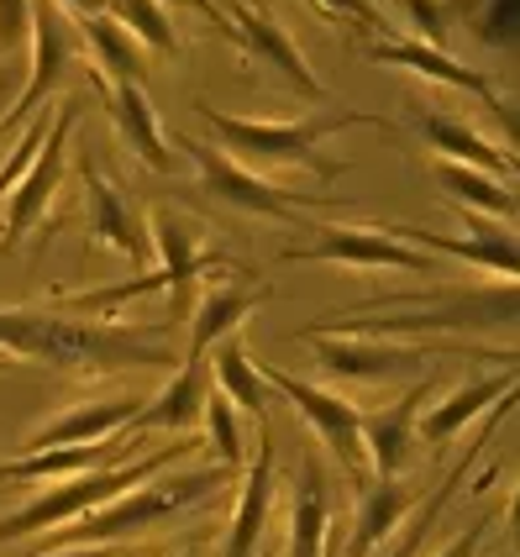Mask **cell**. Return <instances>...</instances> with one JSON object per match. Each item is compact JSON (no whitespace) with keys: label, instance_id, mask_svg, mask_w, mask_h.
Masks as SVG:
<instances>
[{"label":"cell","instance_id":"obj_25","mask_svg":"<svg viewBox=\"0 0 520 557\" xmlns=\"http://www.w3.org/2000/svg\"><path fill=\"white\" fill-rule=\"evenodd\" d=\"M263 300H269V295H263L258 284H247V274L211 284V289L200 295L195 315H189V358H206L215 342L232 337V332H237V326H243V321L263 306Z\"/></svg>","mask_w":520,"mask_h":557},{"label":"cell","instance_id":"obj_11","mask_svg":"<svg viewBox=\"0 0 520 557\" xmlns=\"http://www.w3.org/2000/svg\"><path fill=\"white\" fill-rule=\"evenodd\" d=\"M153 252L163 258V278H169V289H174V315H169V321H179L184 310H189V289L211 274V269L243 274L226 252L206 243V226L195 216H184V211H174V206H158L153 211Z\"/></svg>","mask_w":520,"mask_h":557},{"label":"cell","instance_id":"obj_13","mask_svg":"<svg viewBox=\"0 0 520 557\" xmlns=\"http://www.w3.org/2000/svg\"><path fill=\"white\" fill-rule=\"evenodd\" d=\"M274 421H258V453L247 458L243 473V495H237V510L226 521V536H221V553L215 557H258L263 553V531H269V510H274Z\"/></svg>","mask_w":520,"mask_h":557},{"label":"cell","instance_id":"obj_19","mask_svg":"<svg viewBox=\"0 0 520 557\" xmlns=\"http://www.w3.org/2000/svg\"><path fill=\"white\" fill-rule=\"evenodd\" d=\"M226 16H232V27H237V37L247 42V53H252V59L274 63L278 74H284V79H289L295 90L306 95V100H321V95H326V85H321V79L310 74L306 53L295 48V37L278 27V22L269 16V11H263V5H252V0H232V11H226Z\"/></svg>","mask_w":520,"mask_h":557},{"label":"cell","instance_id":"obj_33","mask_svg":"<svg viewBox=\"0 0 520 557\" xmlns=\"http://www.w3.org/2000/svg\"><path fill=\"white\" fill-rule=\"evenodd\" d=\"M516 27H520V0H484V11H479V42L516 48Z\"/></svg>","mask_w":520,"mask_h":557},{"label":"cell","instance_id":"obj_14","mask_svg":"<svg viewBox=\"0 0 520 557\" xmlns=\"http://www.w3.org/2000/svg\"><path fill=\"white\" fill-rule=\"evenodd\" d=\"M79 180H85V200H90V232L95 243H106V248L126 252L143 274H148V263H153V237H148V216L132 206V195H126L111 174H100L90 158L79 163Z\"/></svg>","mask_w":520,"mask_h":557},{"label":"cell","instance_id":"obj_15","mask_svg":"<svg viewBox=\"0 0 520 557\" xmlns=\"http://www.w3.org/2000/svg\"><path fill=\"white\" fill-rule=\"evenodd\" d=\"M431 400V379H421L416 389H405L395 405H384V410H363V421H358V432H363V453H368V468H373V479H399L410 458H416V416L426 410Z\"/></svg>","mask_w":520,"mask_h":557},{"label":"cell","instance_id":"obj_39","mask_svg":"<svg viewBox=\"0 0 520 557\" xmlns=\"http://www.w3.org/2000/svg\"><path fill=\"white\" fill-rule=\"evenodd\" d=\"M37 557H126L122 547H111V542H79V547H48V553Z\"/></svg>","mask_w":520,"mask_h":557},{"label":"cell","instance_id":"obj_45","mask_svg":"<svg viewBox=\"0 0 520 557\" xmlns=\"http://www.w3.org/2000/svg\"><path fill=\"white\" fill-rule=\"evenodd\" d=\"M0 495H5V490H0Z\"/></svg>","mask_w":520,"mask_h":557},{"label":"cell","instance_id":"obj_17","mask_svg":"<svg viewBox=\"0 0 520 557\" xmlns=\"http://www.w3.org/2000/svg\"><path fill=\"white\" fill-rule=\"evenodd\" d=\"M90 79H95V90L106 95V111H111V122H116V137L126 143V153L137 158V163H148L153 174H174L179 158H174L163 126H158V111H153V100H148V90H143L137 79L106 85L95 69H90Z\"/></svg>","mask_w":520,"mask_h":557},{"label":"cell","instance_id":"obj_22","mask_svg":"<svg viewBox=\"0 0 520 557\" xmlns=\"http://www.w3.org/2000/svg\"><path fill=\"white\" fill-rule=\"evenodd\" d=\"M426 499L421 484H410L405 473L399 479H373L363 484V499H358V521H352V536H347V553L342 557H368L373 547H384L395 527Z\"/></svg>","mask_w":520,"mask_h":557},{"label":"cell","instance_id":"obj_30","mask_svg":"<svg viewBox=\"0 0 520 557\" xmlns=\"http://www.w3.org/2000/svg\"><path fill=\"white\" fill-rule=\"evenodd\" d=\"M431 169H436V180L447 185V195L462 200L468 211L499 216V221L516 216V189L505 185V180H494V174H484V169H468V163H447V158H436Z\"/></svg>","mask_w":520,"mask_h":557},{"label":"cell","instance_id":"obj_42","mask_svg":"<svg viewBox=\"0 0 520 557\" xmlns=\"http://www.w3.org/2000/svg\"><path fill=\"white\" fill-rule=\"evenodd\" d=\"M179 557H206V547H184Z\"/></svg>","mask_w":520,"mask_h":557},{"label":"cell","instance_id":"obj_23","mask_svg":"<svg viewBox=\"0 0 520 557\" xmlns=\"http://www.w3.org/2000/svg\"><path fill=\"white\" fill-rule=\"evenodd\" d=\"M332 542V484L315 453L300 458L295 499H289V553L284 557H326Z\"/></svg>","mask_w":520,"mask_h":557},{"label":"cell","instance_id":"obj_36","mask_svg":"<svg viewBox=\"0 0 520 557\" xmlns=\"http://www.w3.org/2000/svg\"><path fill=\"white\" fill-rule=\"evenodd\" d=\"M27 32H32V0H0V53L22 48Z\"/></svg>","mask_w":520,"mask_h":557},{"label":"cell","instance_id":"obj_40","mask_svg":"<svg viewBox=\"0 0 520 557\" xmlns=\"http://www.w3.org/2000/svg\"><path fill=\"white\" fill-rule=\"evenodd\" d=\"M53 5H63L69 16H95V11H106L111 0H53Z\"/></svg>","mask_w":520,"mask_h":557},{"label":"cell","instance_id":"obj_16","mask_svg":"<svg viewBox=\"0 0 520 557\" xmlns=\"http://www.w3.org/2000/svg\"><path fill=\"white\" fill-rule=\"evenodd\" d=\"M462 221H468L473 237H436V232H426V226H405V221H384V226L395 232L399 243L431 252V258H462V263H473V269H490V274H499V278H516V269H520L516 237H510L505 226L484 221L479 211H462Z\"/></svg>","mask_w":520,"mask_h":557},{"label":"cell","instance_id":"obj_5","mask_svg":"<svg viewBox=\"0 0 520 557\" xmlns=\"http://www.w3.org/2000/svg\"><path fill=\"white\" fill-rule=\"evenodd\" d=\"M306 347H315V363L347 379V384H384L399 373H426L436 358H484V363H505L516 369V347H462V342L442 337H358V332H300Z\"/></svg>","mask_w":520,"mask_h":557},{"label":"cell","instance_id":"obj_26","mask_svg":"<svg viewBox=\"0 0 520 557\" xmlns=\"http://www.w3.org/2000/svg\"><path fill=\"white\" fill-rule=\"evenodd\" d=\"M206 389H211V369H206V358H184L174 379L158 389L153 400H143L137 410V421L126 426V436H143L163 426V432H189L195 421H200V405H206Z\"/></svg>","mask_w":520,"mask_h":557},{"label":"cell","instance_id":"obj_29","mask_svg":"<svg viewBox=\"0 0 520 557\" xmlns=\"http://www.w3.org/2000/svg\"><path fill=\"white\" fill-rule=\"evenodd\" d=\"M74 32H79V42L90 48L95 59V74L106 79V85H126V79H143V69H148V48L132 37V32L111 16V11H95V16H74Z\"/></svg>","mask_w":520,"mask_h":557},{"label":"cell","instance_id":"obj_43","mask_svg":"<svg viewBox=\"0 0 520 557\" xmlns=\"http://www.w3.org/2000/svg\"><path fill=\"white\" fill-rule=\"evenodd\" d=\"M306 5H310V11H321V5H315V0H306ZM321 16H326V11H321ZM326 22H332V16H326Z\"/></svg>","mask_w":520,"mask_h":557},{"label":"cell","instance_id":"obj_32","mask_svg":"<svg viewBox=\"0 0 520 557\" xmlns=\"http://www.w3.org/2000/svg\"><path fill=\"white\" fill-rule=\"evenodd\" d=\"M200 421H206V436H211V458L226 468H243L247 463V447H243V421L226 395L206 389V405H200Z\"/></svg>","mask_w":520,"mask_h":557},{"label":"cell","instance_id":"obj_2","mask_svg":"<svg viewBox=\"0 0 520 557\" xmlns=\"http://www.w3.org/2000/svg\"><path fill=\"white\" fill-rule=\"evenodd\" d=\"M195 111L232 148V158L258 169V174L263 169H306V174H321V180H337V174H347V163L321 153V137H337L347 126L395 132V122L379 116V111H315V116H295V122H278V116L258 122V116H226L221 106L200 100V95H195Z\"/></svg>","mask_w":520,"mask_h":557},{"label":"cell","instance_id":"obj_41","mask_svg":"<svg viewBox=\"0 0 520 557\" xmlns=\"http://www.w3.org/2000/svg\"><path fill=\"white\" fill-rule=\"evenodd\" d=\"M16 74H22L16 63H5V69H0V111L11 106V90H16Z\"/></svg>","mask_w":520,"mask_h":557},{"label":"cell","instance_id":"obj_44","mask_svg":"<svg viewBox=\"0 0 520 557\" xmlns=\"http://www.w3.org/2000/svg\"><path fill=\"white\" fill-rule=\"evenodd\" d=\"M0 373H5V363H0Z\"/></svg>","mask_w":520,"mask_h":557},{"label":"cell","instance_id":"obj_4","mask_svg":"<svg viewBox=\"0 0 520 557\" xmlns=\"http://www.w3.org/2000/svg\"><path fill=\"white\" fill-rule=\"evenodd\" d=\"M179 458H184V442H174V447H158L148 458H126V463H116V468H90V473L59 479V484H37V495H32L27 505H16V510L0 521V547H11V542H22V536H37V531L69 527V521L90 516L100 505L122 499L126 490L148 484L153 473L174 468Z\"/></svg>","mask_w":520,"mask_h":557},{"label":"cell","instance_id":"obj_1","mask_svg":"<svg viewBox=\"0 0 520 557\" xmlns=\"http://www.w3.org/2000/svg\"><path fill=\"white\" fill-rule=\"evenodd\" d=\"M169 326H132V321H90L74 310H11L0 306V352L27 358L42 369L69 373H122V369H179V358L169 352Z\"/></svg>","mask_w":520,"mask_h":557},{"label":"cell","instance_id":"obj_7","mask_svg":"<svg viewBox=\"0 0 520 557\" xmlns=\"http://www.w3.org/2000/svg\"><path fill=\"white\" fill-rule=\"evenodd\" d=\"M184 153L200 169V189L211 200H221V206H232V211H247V216H274L289 221V226H306L315 216V206L337 200V195H300V189L274 185L269 174L247 169V163H237L232 153H221V148L200 143V137H184Z\"/></svg>","mask_w":520,"mask_h":557},{"label":"cell","instance_id":"obj_6","mask_svg":"<svg viewBox=\"0 0 520 557\" xmlns=\"http://www.w3.org/2000/svg\"><path fill=\"white\" fill-rule=\"evenodd\" d=\"M237 473L243 468H195V473H179V479H148V484H137V490H126L122 499H111V505H100L90 516H79V521H69L59 527L63 536H53L48 547H79V542H116V536H137V531H153L163 527L169 516H179L189 505H200V499H215L226 484H237Z\"/></svg>","mask_w":520,"mask_h":557},{"label":"cell","instance_id":"obj_3","mask_svg":"<svg viewBox=\"0 0 520 557\" xmlns=\"http://www.w3.org/2000/svg\"><path fill=\"white\" fill-rule=\"evenodd\" d=\"M479 326H516V278L494 289H431V295H379L363 310L326 315L306 332H358V337H442V332H479Z\"/></svg>","mask_w":520,"mask_h":557},{"label":"cell","instance_id":"obj_12","mask_svg":"<svg viewBox=\"0 0 520 557\" xmlns=\"http://www.w3.org/2000/svg\"><path fill=\"white\" fill-rule=\"evenodd\" d=\"M363 53L373 63H395V69H410V74L431 79V85H453V90L484 100V111H494V116H499V126L510 132V106L499 100L494 79L484 74V69H468V63H458L447 48H431V42H416V37H379V42H368Z\"/></svg>","mask_w":520,"mask_h":557},{"label":"cell","instance_id":"obj_31","mask_svg":"<svg viewBox=\"0 0 520 557\" xmlns=\"http://www.w3.org/2000/svg\"><path fill=\"white\" fill-rule=\"evenodd\" d=\"M106 11H111L148 53H158V59H179V32L169 22V5H163V0H111Z\"/></svg>","mask_w":520,"mask_h":557},{"label":"cell","instance_id":"obj_38","mask_svg":"<svg viewBox=\"0 0 520 557\" xmlns=\"http://www.w3.org/2000/svg\"><path fill=\"white\" fill-rule=\"evenodd\" d=\"M479 547H484V521H473V527H462L442 553H431V557H479Z\"/></svg>","mask_w":520,"mask_h":557},{"label":"cell","instance_id":"obj_21","mask_svg":"<svg viewBox=\"0 0 520 557\" xmlns=\"http://www.w3.org/2000/svg\"><path fill=\"white\" fill-rule=\"evenodd\" d=\"M510 405H516V389L494 400L490 421H484V436L462 447V458H458V463H453V468H447V479H442L436 490H426V499H421V505H416V510H410V516H405V521H399V527H395L399 536H395V547H389V557H416V553H421V542H426V531L436 527V521H442V510H447V499H453V490H458L462 479H468V468H473V463H479V458H484V442H490V432H494V426H499V421H505V416H510Z\"/></svg>","mask_w":520,"mask_h":557},{"label":"cell","instance_id":"obj_27","mask_svg":"<svg viewBox=\"0 0 520 557\" xmlns=\"http://www.w3.org/2000/svg\"><path fill=\"white\" fill-rule=\"evenodd\" d=\"M510 389H516V369H499V373H490V379H468V384H458L442 405H431V410L416 416V442H426V447L453 442L473 416H484V405H494L499 395H510Z\"/></svg>","mask_w":520,"mask_h":557},{"label":"cell","instance_id":"obj_35","mask_svg":"<svg viewBox=\"0 0 520 557\" xmlns=\"http://www.w3.org/2000/svg\"><path fill=\"white\" fill-rule=\"evenodd\" d=\"M315 5H321L332 22H337V16H358L368 32H379V37H399V27H389V22H384V11H379L373 0H315Z\"/></svg>","mask_w":520,"mask_h":557},{"label":"cell","instance_id":"obj_37","mask_svg":"<svg viewBox=\"0 0 520 557\" xmlns=\"http://www.w3.org/2000/svg\"><path fill=\"white\" fill-rule=\"evenodd\" d=\"M163 5H189V11H195V16H206V22H211V27L221 32V37L243 42V37H237V27H232V16H226V11H221L215 0H163Z\"/></svg>","mask_w":520,"mask_h":557},{"label":"cell","instance_id":"obj_28","mask_svg":"<svg viewBox=\"0 0 520 557\" xmlns=\"http://www.w3.org/2000/svg\"><path fill=\"white\" fill-rule=\"evenodd\" d=\"M206 369H211V389L215 395H226L232 410H243L252 421H269V400H274V389L263 384V369L247 358L243 337L232 332V337H221L206 352Z\"/></svg>","mask_w":520,"mask_h":557},{"label":"cell","instance_id":"obj_20","mask_svg":"<svg viewBox=\"0 0 520 557\" xmlns=\"http://www.w3.org/2000/svg\"><path fill=\"white\" fill-rule=\"evenodd\" d=\"M143 400L137 395H106V400H79L74 410L53 416L48 426H37L27 436L22 453H37V447H79V442H106V436H122L132 421H137Z\"/></svg>","mask_w":520,"mask_h":557},{"label":"cell","instance_id":"obj_24","mask_svg":"<svg viewBox=\"0 0 520 557\" xmlns=\"http://www.w3.org/2000/svg\"><path fill=\"white\" fill-rule=\"evenodd\" d=\"M416 126H421V137H426L436 153L447 158V163H468V169H484L494 180H505L510 185V174H516V163L505 148H494L490 137L479 132V126H468L458 111H416Z\"/></svg>","mask_w":520,"mask_h":557},{"label":"cell","instance_id":"obj_9","mask_svg":"<svg viewBox=\"0 0 520 557\" xmlns=\"http://www.w3.org/2000/svg\"><path fill=\"white\" fill-rule=\"evenodd\" d=\"M306 232L315 243L306 248H284V263H342V269H399V274H436V258L410 243H399L384 221H358V226H332V221H306Z\"/></svg>","mask_w":520,"mask_h":557},{"label":"cell","instance_id":"obj_8","mask_svg":"<svg viewBox=\"0 0 520 557\" xmlns=\"http://www.w3.org/2000/svg\"><path fill=\"white\" fill-rule=\"evenodd\" d=\"M79 111H85V100L79 95H69L53 106V122L42 132V148L32 153L27 174L16 180V189L5 195V221H0V263L11 258V248L32 237L42 221H48V206H53V195H59V180H63V153H69V132L79 126Z\"/></svg>","mask_w":520,"mask_h":557},{"label":"cell","instance_id":"obj_18","mask_svg":"<svg viewBox=\"0 0 520 557\" xmlns=\"http://www.w3.org/2000/svg\"><path fill=\"white\" fill-rule=\"evenodd\" d=\"M132 442L137 436H106V442H79V447H37L22 453L11 463H0V484H59L74 473H90V468H116L132 458Z\"/></svg>","mask_w":520,"mask_h":557},{"label":"cell","instance_id":"obj_34","mask_svg":"<svg viewBox=\"0 0 520 557\" xmlns=\"http://www.w3.org/2000/svg\"><path fill=\"white\" fill-rule=\"evenodd\" d=\"M399 5H405V16H410L416 42L447 48V11H442V0H399Z\"/></svg>","mask_w":520,"mask_h":557},{"label":"cell","instance_id":"obj_10","mask_svg":"<svg viewBox=\"0 0 520 557\" xmlns=\"http://www.w3.org/2000/svg\"><path fill=\"white\" fill-rule=\"evenodd\" d=\"M263 384L278 389L284 400L300 410V421L315 426V436L326 442V453L342 463V473L358 484L368 473V453H363V432H358V421H363V405L342 400L332 389H321V384H310V379H295V373L284 369H263Z\"/></svg>","mask_w":520,"mask_h":557}]
</instances>
